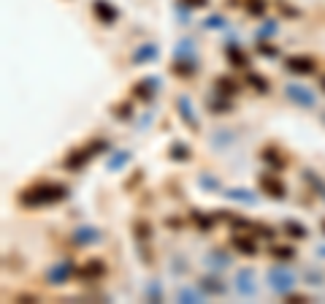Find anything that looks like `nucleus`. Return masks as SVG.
<instances>
[{"label": "nucleus", "instance_id": "1", "mask_svg": "<svg viewBox=\"0 0 325 304\" xmlns=\"http://www.w3.org/2000/svg\"><path fill=\"white\" fill-rule=\"evenodd\" d=\"M62 198H68V188L65 185H54V182H41V185H35V188H30L19 196V201L25 207H49V204H57Z\"/></svg>", "mask_w": 325, "mask_h": 304}, {"label": "nucleus", "instance_id": "2", "mask_svg": "<svg viewBox=\"0 0 325 304\" xmlns=\"http://www.w3.org/2000/svg\"><path fill=\"white\" fill-rule=\"evenodd\" d=\"M268 285L276 293H290L296 288V275L284 266H274V269H268Z\"/></svg>", "mask_w": 325, "mask_h": 304}, {"label": "nucleus", "instance_id": "3", "mask_svg": "<svg viewBox=\"0 0 325 304\" xmlns=\"http://www.w3.org/2000/svg\"><path fill=\"white\" fill-rule=\"evenodd\" d=\"M103 147H106V142H95L92 147H87V150H76V152H70L68 158H65V166H68L70 171H74V168L79 171L82 166H87V160H90L95 152H100Z\"/></svg>", "mask_w": 325, "mask_h": 304}, {"label": "nucleus", "instance_id": "4", "mask_svg": "<svg viewBox=\"0 0 325 304\" xmlns=\"http://www.w3.org/2000/svg\"><path fill=\"white\" fill-rule=\"evenodd\" d=\"M284 92H287V98H293L298 106H306V109L314 106V92L306 90L304 84H287V87H284Z\"/></svg>", "mask_w": 325, "mask_h": 304}, {"label": "nucleus", "instance_id": "5", "mask_svg": "<svg viewBox=\"0 0 325 304\" xmlns=\"http://www.w3.org/2000/svg\"><path fill=\"white\" fill-rule=\"evenodd\" d=\"M74 263L70 261H60V263H54V266L49 269V275H46V280L49 283H54V285H62V283H68L70 280V275H74Z\"/></svg>", "mask_w": 325, "mask_h": 304}, {"label": "nucleus", "instance_id": "6", "mask_svg": "<svg viewBox=\"0 0 325 304\" xmlns=\"http://www.w3.org/2000/svg\"><path fill=\"white\" fill-rule=\"evenodd\" d=\"M284 68H287L290 74H301V76H306V74H314L317 63H314L312 57H304V54H298V57H290L287 63H284Z\"/></svg>", "mask_w": 325, "mask_h": 304}, {"label": "nucleus", "instance_id": "7", "mask_svg": "<svg viewBox=\"0 0 325 304\" xmlns=\"http://www.w3.org/2000/svg\"><path fill=\"white\" fill-rule=\"evenodd\" d=\"M236 291L241 296H255L258 293V285H255V275H252V269H241L239 275H236Z\"/></svg>", "mask_w": 325, "mask_h": 304}, {"label": "nucleus", "instance_id": "8", "mask_svg": "<svg viewBox=\"0 0 325 304\" xmlns=\"http://www.w3.org/2000/svg\"><path fill=\"white\" fill-rule=\"evenodd\" d=\"M260 185H263V190L268 193V196H274V198H284V196H287V185H284L279 177L266 174L263 179H260Z\"/></svg>", "mask_w": 325, "mask_h": 304}, {"label": "nucleus", "instance_id": "9", "mask_svg": "<svg viewBox=\"0 0 325 304\" xmlns=\"http://www.w3.org/2000/svg\"><path fill=\"white\" fill-rule=\"evenodd\" d=\"M100 275H103V263L98 258H90L82 266H76V277H82V280H98Z\"/></svg>", "mask_w": 325, "mask_h": 304}, {"label": "nucleus", "instance_id": "10", "mask_svg": "<svg viewBox=\"0 0 325 304\" xmlns=\"http://www.w3.org/2000/svg\"><path fill=\"white\" fill-rule=\"evenodd\" d=\"M92 9H95V14H98V19L106 22V25H112V22H117V17H120V11H117L112 3H106V0H95Z\"/></svg>", "mask_w": 325, "mask_h": 304}, {"label": "nucleus", "instance_id": "11", "mask_svg": "<svg viewBox=\"0 0 325 304\" xmlns=\"http://www.w3.org/2000/svg\"><path fill=\"white\" fill-rule=\"evenodd\" d=\"M100 239V231L92 228V225H82V228L74 231V242L76 245H95Z\"/></svg>", "mask_w": 325, "mask_h": 304}, {"label": "nucleus", "instance_id": "12", "mask_svg": "<svg viewBox=\"0 0 325 304\" xmlns=\"http://www.w3.org/2000/svg\"><path fill=\"white\" fill-rule=\"evenodd\" d=\"M157 87H160V79H157V76H149V79H144V82L136 84V95L144 98V100H149V98L155 95Z\"/></svg>", "mask_w": 325, "mask_h": 304}, {"label": "nucleus", "instance_id": "13", "mask_svg": "<svg viewBox=\"0 0 325 304\" xmlns=\"http://www.w3.org/2000/svg\"><path fill=\"white\" fill-rule=\"evenodd\" d=\"M179 114L187 120V125H190V128L198 130V117H195L193 104H190V98H187V95H182V98H179Z\"/></svg>", "mask_w": 325, "mask_h": 304}, {"label": "nucleus", "instance_id": "14", "mask_svg": "<svg viewBox=\"0 0 325 304\" xmlns=\"http://www.w3.org/2000/svg\"><path fill=\"white\" fill-rule=\"evenodd\" d=\"M225 196L231 198V201H239V204H258L255 193H249V190H244V188H231V190H225Z\"/></svg>", "mask_w": 325, "mask_h": 304}, {"label": "nucleus", "instance_id": "15", "mask_svg": "<svg viewBox=\"0 0 325 304\" xmlns=\"http://www.w3.org/2000/svg\"><path fill=\"white\" fill-rule=\"evenodd\" d=\"M201 291H206V296H223L225 293V283H220V277H203L201 280Z\"/></svg>", "mask_w": 325, "mask_h": 304}, {"label": "nucleus", "instance_id": "16", "mask_svg": "<svg viewBox=\"0 0 325 304\" xmlns=\"http://www.w3.org/2000/svg\"><path fill=\"white\" fill-rule=\"evenodd\" d=\"M155 57H157V46H155V44H144V46H138L136 54H133V60H136V63H152Z\"/></svg>", "mask_w": 325, "mask_h": 304}, {"label": "nucleus", "instance_id": "17", "mask_svg": "<svg viewBox=\"0 0 325 304\" xmlns=\"http://www.w3.org/2000/svg\"><path fill=\"white\" fill-rule=\"evenodd\" d=\"M203 261H206V266H211V269H228V266H231V258H228L225 253H220V250L209 253Z\"/></svg>", "mask_w": 325, "mask_h": 304}, {"label": "nucleus", "instance_id": "18", "mask_svg": "<svg viewBox=\"0 0 325 304\" xmlns=\"http://www.w3.org/2000/svg\"><path fill=\"white\" fill-rule=\"evenodd\" d=\"M233 247H236L239 253H244V255H255V250H258L255 242L247 239V237H233Z\"/></svg>", "mask_w": 325, "mask_h": 304}, {"label": "nucleus", "instance_id": "19", "mask_svg": "<svg viewBox=\"0 0 325 304\" xmlns=\"http://www.w3.org/2000/svg\"><path fill=\"white\" fill-rule=\"evenodd\" d=\"M179 301H190V304H198V301H203V293L201 291H195V288H179Z\"/></svg>", "mask_w": 325, "mask_h": 304}, {"label": "nucleus", "instance_id": "20", "mask_svg": "<svg viewBox=\"0 0 325 304\" xmlns=\"http://www.w3.org/2000/svg\"><path fill=\"white\" fill-rule=\"evenodd\" d=\"M284 231H287L290 237H296V239H306L309 237L306 225H301L298 220H287V223H284Z\"/></svg>", "mask_w": 325, "mask_h": 304}, {"label": "nucleus", "instance_id": "21", "mask_svg": "<svg viewBox=\"0 0 325 304\" xmlns=\"http://www.w3.org/2000/svg\"><path fill=\"white\" fill-rule=\"evenodd\" d=\"M271 255H274V258H282V261H290V258H296V250L287 247V245H274Z\"/></svg>", "mask_w": 325, "mask_h": 304}, {"label": "nucleus", "instance_id": "22", "mask_svg": "<svg viewBox=\"0 0 325 304\" xmlns=\"http://www.w3.org/2000/svg\"><path fill=\"white\" fill-rule=\"evenodd\" d=\"M168 155H171V160H187L190 158V147L176 142V144H171V152Z\"/></svg>", "mask_w": 325, "mask_h": 304}, {"label": "nucleus", "instance_id": "23", "mask_svg": "<svg viewBox=\"0 0 325 304\" xmlns=\"http://www.w3.org/2000/svg\"><path fill=\"white\" fill-rule=\"evenodd\" d=\"M176 57H190V60H195V44L190 41V38L176 46Z\"/></svg>", "mask_w": 325, "mask_h": 304}, {"label": "nucleus", "instance_id": "24", "mask_svg": "<svg viewBox=\"0 0 325 304\" xmlns=\"http://www.w3.org/2000/svg\"><path fill=\"white\" fill-rule=\"evenodd\" d=\"M128 160H130V152H117V155H112V158H109V171L122 168Z\"/></svg>", "mask_w": 325, "mask_h": 304}, {"label": "nucleus", "instance_id": "25", "mask_svg": "<svg viewBox=\"0 0 325 304\" xmlns=\"http://www.w3.org/2000/svg\"><path fill=\"white\" fill-rule=\"evenodd\" d=\"M173 71H176V74H185V76H190V74L195 71V60H190V57H187V60H182V57H179V63L173 65Z\"/></svg>", "mask_w": 325, "mask_h": 304}, {"label": "nucleus", "instance_id": "26", "mask_svg": "<svg viewBox=\"0 0 325 304\" xmlns=\"http://www.w3.org/2000/svg\"><path fill=\"white\" fill-rule=\"evenodd\" d=\"M217 90L223 92V95H233V92H236V82L223 76V79H217Z\"/></svg>", "mask_w": 325, "mask_h": 304}, {"label": "nucleus", "instance_id": "27", "mask_svg": "<svg viewBox=\"0 0 325 304\" xmlns=\"http://www.w3.org/2000/svg\"><path fill=\"white\" fill-rule=\"evenodd\" d=\"M247 79H249V84H252V87H255L258 92H266V90H268V82H266L260 74H249Z\"/></svg>", "mask_w": 325, "mask_h": 304}, {"label": "nucleus", "instance_id": "28", "mask_svg": "<svg viewBox=\"0 0 325 304\" xmlns=\"http://www.w3.org/2000/svg\"><path fill=\"white\" fill-rule=\"evenodd\" d=\"M203 27H209V30H223V27H228V22L223 19V17H217V14H214V17H209L203 22Z\"/></svg>", "mask_w": 325, "mask_h": 304}, {"label": "nucleus", "instance_id": "29", "mask_svg": "<svg viewBox=\"0 0 325 304\" xmlns=\"http://www.w3.org/2000/svg\"><path fill=\"white\" fill-rule=\"evenodd\" d=\"M263 158H266L268 163H274L276 168H282V166H284V158H282V155L276 152V150H266V152H263Z\"/></svg>", "mask_w": 325, "mask_h": 304}, {"label": "nucleus", "instance_id": "30", "mask_svg": "<svg viewBox=\"0 0 325 304\" xmlns=\"http://www.w3.org/2000/svg\"><path fill=\"white\" fill-rule=\"evenodd\" d=\"M133 228H136V237H138V239H149V233H152V231H149V223H147V220H136V225H133Z\"/></svg>", "mask_w": 325, "mask_h": 304}, {"label": "nucleus", "instance_id": "31", "mask_svg": "<svg viewBox=\"0 0 325 304\" xmlns=\"http://www.w3.org/2000/svg\"><path fill=\"white\" fill-rule=\"evenodd\" d=\"M247 9H249V14H255V17H260V14H263V9H266V0H249V3H247Z\"/></svg>", "mask_w": 325, "mask_h": 304}, {"label": "nucleus", "instance_id": "32", "mask_svg": "<svg viewBox=\"0 0 325 304\" xmlns=\"http://www.w3.org/2000/svg\"><path fill=\"white\" fill-rule=\"evenodd\" d=\"M193 220L198 228H211V217H203V212H193Z\"/></svg>", "mask_w": 325, "mask_h": 304}, {"label": "nucleus", "instance_id": "33", "mask_svg": "<svg viewBox=\"0 0 325 304\" xmlns=\"http://www.w3.org/2000/svg\"><path fill=\"white\" fill-rule=\"evenodd\" d=\"M274 33H276V22H263V25H260V30H258V36H260V38L274 36Z\"/></svg>", "mask_w": 325, "mask_h": 304}, {"label": "nucleus", "instance_id": "34", "mask_svg": "<svg viewBox=\"0 0 325 304\" xmlns=\"http://www.w3.org/2000/svg\"><path fill=\"white\" fill-rule=\"evenodd\" d=\"M228 109H231V100H225V98L223 100H214V104H211V112H217V114L220 112H228Z\"/></svg>", "mask_w": 325, "mask_h": 304}, {"label": "nucleus", "instance_id": "35", "mask_svg": "<svg viewBox=\"0 0 325 304\" xmlns=\"http://www.w3.org/2000/svg\"><path fill=\"white\" fill-rule=\"evenodd\" d=\"M306 277H309V280H306L309 285H320V283H322V275H320V272H312V269H306Z\"/></svg>", "mask_w": 325, "mask_h": 304}, {"label": "nucleus", "instance_id": "36", "mask_svg": "<svg viewBox=\"0 0 325 304\" xmlns=\"http://www.w3.org/2000/svg\"><path fill=\"white\" fill-rule=\"evenodd\" d=\"M258 49H260V54H266V57H276V46H268V44H258Z\"/></svg>", "mask_w": 325, "mask_h": 304}, {"label": "nucleus", "instance_id": "37", "mask_svg": "<svg viewBox=\"0 0 325 304\" xmlns=\"http://www.w3.org/2000/svg\"><path fill=\"white\" fill-rule=\"evenodd\" d=\"M252 228H255L263 239H271L274 237V228H268V225H252Z\"/></svg>", "mask_w": 325, "mask_h": 304}, {"label": "nucleus", "instance_id": "38", "mask_svg": "<svg viewBox=\"0 0 325 304\" xmlns=\"http://www.w3.org/2000/svg\"><path fill=\"white\" fill-rule=\"evenodd\" d=\"M147 293H149V299H152V301H157V299H160V288H157V283H152V285H149V288H147Z\"/></svg>", "mask_w": 325, "mask_h": 304}, {"label": "nucleus", "instance_id": "39", "mask_svg": "<svg viewBox=\"0 0 325 304\" xmlns=\"http://www.w3.org/2000/svg\"><path fill=\"white\" fill-rule=\"evenodd\" d=\"M201 185H203V188H217L220 182H217L214 177H206V174H203V177H201Z\"/></svg>", "mask_w": 325, "mask_h": 304}, {"label": "nucleus", "instance_id": "40", "mask_svg": "<svg viewBox=\"0 0 325 304\" xmlns=\"http://www.w3.org/2000/svg\"><path fill=\"white\" fill-rule=\"evenodd\" d=\"M117 117H130V106L122 104V109H117Z\"/></svg>", "mask_w": 325, "mask_h": 304}, {"label": "nucleus", "instance_id": "41", "mask_svg": "<svg viewBox=\"0 0 325 304\" xmlns=\"http://www.w3.org/2000/svg\"><path fill=\"white\" fill-rule=\"evenodd\" d=\"M185 3H187V6H206L209 0H185Z\"/></svg>", "mask_w": 325, "mask_h": 304}, {"label": "nucleus", "instance_id": "42", "mask_svg": "<svg viewBox=\"0 0 325 304\" xmlns=\"http://www.w3.org/2000/svg\"><path fill=\"white\" fill-rule=\"evenodd\" d=\"M322 90H325V79H322Z\"/></svg>", "mask_w": 325, "mask_h": 304}, {"label": "nucleus", "instance_id": "43", "mask_svg": "<svg viewBox=\"0 0 325 304\" xmlns=\"http://www.w3.org/2000/svg\"><path fill=\"white\" fill-rule=\"evenodd\" d=\"M322 231H325V223H322Z\"/></svg>", "mask_w": 325, "mask_h": 304}]
</instances>
